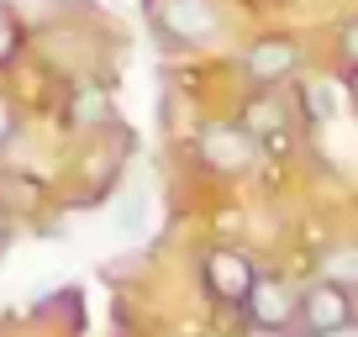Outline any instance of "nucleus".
<instances>
[{
  "label": "nucleus",
  "mask_w": 358,
  "mask_h": 337,
  "mask_svg": "<svg viewBox=\"0 0 358 337\" xmlns=\"http://www.w3.org/2000/svg\"><path fill=\"white\" fill-rule=\"evenodd\" d=\"M195 158H201V168H211L216 180H243L258 164V143L243 122H206L201 137H195Z\"/></svg>",
  "instance_id": "f257e3e1"
},
{
  "label": "nucleus",
  "mask_w": 358,
  "mask_h": 337,
  "mask_svg": "<svg viewBox=\"0 0 358 337\" xmlns=\"http://www.w3.org/2000/svg\"><path fill=\"white\" fill-rule=\"evenodd\" d=\"M358 322L353 290H343L337 280H311L301 290V306H295V327L301 337H337Z\"/></svg>",
  "instance_id": "f03ea898"
},
{
  "label": "nucleus",
  "mask_w": 358,
  "mask_h": 337,
  "mask_svg": "<svg viewBox=\"0 0 358 337\" xmlns=\"http://www.w3.org/2000/svg\"><path fill=\"white\" fill-rule=\"evenodd\" d=\"M306 64V48L295 43V37H258V43H248L243 53V79L253 85V90H280L285 79H295Z\"/></svg>",
  "instance_id": "7ed1b4c3"
},
{
  "label": "nucleus",
  "mask_w": 358,
  "mask_h": 337,
  "mask_svg": "<svg viewBox=\"0 0 358 337\" xmlns=\"http://www.w3.org/2000/svg\"><path fill=\"white\" fill-rule=\"evenodd\" d=\"M237 122L253 132L258 153H290V143H295V116H290V106H285L280 90H253V95L243 101V111H237Z\"/></svg>",
  "instance_id": "20e7f679"
},
{
  "label": "nucleus",
  "mask_w": 358,
  "mask_h": 337,
  "mask_svg": "<svg viewBox=\"0 0 358 337\" xmlns=\"http://www.w3.org/2000/svg\"><path fill=\"white\" fill-rule=\"evenodd\" d=\"M253 280H258V269H253V259H248L243 248H211L201 259V285H206V295H211L216 306H237V311H243Z\"/></svg>",
  "instance_id": "39448f33"
},
{
  "label": "nucleus",
  "mask_w": 358,
  "mask_h": 337,
  "mask_svg": "<svg viewBox=\"0 0 358 337\" xmlns=\"http://www.w3.org/2000/svg\"><path fill=\"white\" fill-rule=\"evenodd\" d=\"M295 306H301V290H295V285H285L280 274H258L248 301H243V316H248L253 332H290Z\"/></svg>",
  "instance_id": "423d86ee"
},
{
  "label": "nucleus",
  "mask_w": 358,
  "mask_h": 337,
  "mask_svg": "<svg viewBox=\"0 0 358 337\" xmlns=\"http://www.w3.org/2000/svg\"><path fill=\"white\" fill-rule=\"evenodd\" d=\"M158 27H164L169 43L201 48L222 32V16H216L211 0H158Z\"/></svg>",
  "instance_id": "0eeeda50"
},
{
  "label": "nucleus",
  "mask_w": 358,
  "mask_h": 337,
  "mask_svg": "<svg viewBox=\"0 0 358 337\" xmlns=\"http://www.w3.org/2000/svg\"><path fill=\"white\" fill-rule=\"evenodd\" d=\"M301 106H306V122L311 127H327L337 116V90L327 85V79H306L301 85Z\"/></svg>",
  "instance_id": "6e6552de"
},
{
  "label": "nucleus",
  "mask_w": 358,
  "mask_h": 337,
  "mask_svg": "<svg viewBox=\"0 0 358 337\" xmlns=\"http://www.w3.org/2000/svg\"><path fill=\"white\" fill-rule=\"evenodd\" d=\"M322 280H337L343 290L358 295V243H337L322 259Z\"/></svg>",
  "instance_id": "1a4fd4ad"
},
{
  "label": "nucleus",
  "mask_w": 358,
  "mask_h": 337,
  "mask_svg": "<svg viewBox=\"0 0 358 337\" xmlns=\"http://www.w3.org/2000/svg\"><path fill=\"white\" fill-rule=\"evenodd\" d=\"M16 53H22V22H16V16L0 6V69L11 64Z\"/></svg>",
  "instance_id": "9d476101"
},
{
  "label": "nucleus",
  "mask_w": 358,
  "mask_h": 337,
  "mask_svg": "<svg viewBox=\"0 0 358 337\" xmlns=\"http://www.w3.org/2000/svg\"><path fill=\"white\" fill-rule=\"evenodd\" d=\"M337 53H343L348 69H358V16H353V22H343V32H337Z\"/></svg>",
  "instance_id": "9b49d317"
},
{
  "label": "nucleus",
  "mask_w": 358,
  "mask_h": 337,
  "mask_svg": "<svg viewBox=\"0 0 358 337\" xmlns=\"http://www.w3.org/2000/svg\"><path fill=\"white\" fill-rule=\"evenodd\" d=\"M16 127H22V122H16V106H11V101H6V95H0V148H11V137H16Z\"/></svg>",
  "instance_id": "f8f14e48"
},
{
  "label": "nucleus",
  "mask_w": 358,
  "mask_h": 337,
  "mask_svg": "<svg viewBox=\"0 0 358 337\" xmlns=\"http://www.w3.org/2000/svg\"><path fill=\"white\" fill-rule=\"evenodd\" d=\"M6 232H11V211L0 206V243H6Z\"/></svg>",
  "instance_id": "ddd939ff"
},
{
  "label": "nucleus",
  "mask_w": 358,
  "mask_h": 337,
  "mask_svg": "<svg viewBox=\"0 0 358 337\" xmlns=\"http://www.w3.org/2000/svg\"><path fill=\"white\" fill-rule=\"evenodd\" d=\"M348 90H353V106H358V69H353V79H348Z\"/></svg>",
  "instance_id": "4468645a"
}]
</instances>
